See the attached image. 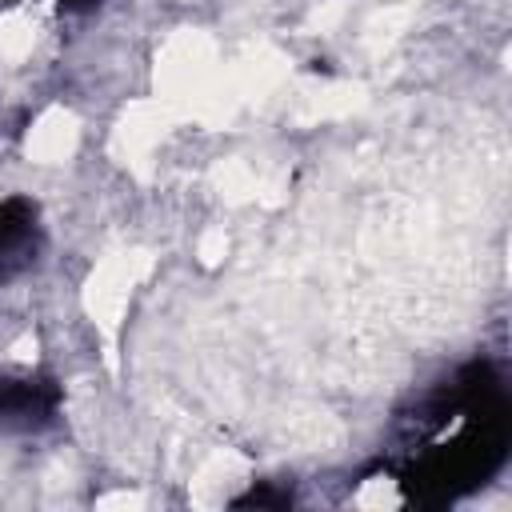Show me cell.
I'll use <instances>...</instances> for the list:
<instances>
[{
    "label": "cell",
    "instance_id": "obj_1",
    "mask_svg": "<svg viewBox=\"0 0 512 512\" xmlns=\"http://www.w3.org/2000/svg\"><path fill=\"white\" fill-rule=\"evenodd\" d=\"M152 272V256L144 248H128V252H112L104 256L88 284H84V312L96 320V328L112 340L124 312H128V300L132 292L144 284V276Z\"/></svg>",
    "mask_w": 512,
    "mask_h": 512
},
{
    "label": "cell",
    "instance_id": "obj_9",
    "mask_svg": "<svg viewBox=\"0 0 512 512\" xmlns=\"http://www.w3.org/2000/svg\"><path fill=\"white\" fill-rule=\"evenodd\" d=\"M96 504H100V508H140L144 496H140V492H112V496H100Z\"/></svg>",
    "mask_w": 512,
    "mask_h": 512
},
{
    "label": "cell",
    "instance_id": "obj_6",
    "mask_svg": "<svg viewBox=\"0 0 512 512\" xmlns=\"http://www.w3.org/2000/svg\"><path fill=\"white\" fill-rule=\"evenodd\" d=\"M216 180H220V188L228 192V200H252V196H260V176H256L252 168H244V164L220 168Z\"/></svg>",
    "mask_w": 512,
    "mask_h": 512
},
{
    "label": "cell",
    "instance_id": "obj_5",
    "mask_svg": "<svg viewBox=\"0 0 512 512\" xmlns=\"http://www.w3.org/2000/svg\"><path fill=\"white\" fill-rule=\"evenodd\" d=\"M40 40V12L32 8V0L8 8L0 16V60H24Z\"/></svg>",
    "mask_w": 512,
    "mask_h": 512
},
{
    "label": "cell",
    "instance_id": "obj_2",
    "mask_svg": "<svg viewBox=\"0 0 512 512\" xmlns=\"http://www.w3.org/2000/svg\"><path fill=\"white\" fill-rule=\"evenodd\" d=\"M172 116H176V108H172L168 100H140V104H132V108L120 116L116 132H112V152H116L124 164H132V168L144 172V164H148L152 148L164 140Z\"/></svg>",
    "mask_w": 512,
    "mask_h": 512
},
{
    "label": "cell",
    "instance_id": "obj_8",
    "mask_svg": "<svg viewBox=\"0 0 512 512\" xmlns=\"http://www.w3.org/2000/svg\"><path fill=\"white\" fill-rule=\"evenodd\" d=\"M224 252H228V236H224V228H208V232L200 236V244H196V256H200L204 264H220Z\"/></svg>",
    "mask_w": 512,
    "mask_h": 512
},
{
    "label": "cell",
    "instance_id": "obj_7",
    "mask_svg": "<svg viewBox=\"0 0 512 512\" xmlns=\"http://www.w3.org/2000/svg\"><path fill=\"white\" fill-rule=\"evenodd\" d=\"M400 500H404V496L396 492V480H388V476H372V480H364L360 492H356V504H360V508H372V512L396 508Z\"/></svg>",
    "mask_w": 512,
    "mask_h": 512
},
{
    "label": "cell",
    "instance_id": "obj_10",
    "mask_svg": "<svg viewBox=\"0 0 512 512\" xmlns=\"http://www.w3.org/2000/svg\"><path fill=\"white\" fill-rule=\"evenodd\" d=\"M12 360L32 364V360H36V340H32V336H20V340L12 344Z\"/></svg>",
    "mask_w": 512,
    "mask_h": 512
},
{
    "label": "cell",
    "instance_id": "obj_4",
    "mask_svg": "<svg viewBox=\"0 0 512 512\" xmlns=\"http://www.w3.org/2000/svg\"><path fill=\"white\" fill-rule=\"evenodd\" d=\"M80 144V124L68 108H48L36 116V124L28 128V140H24V152L28 160L36 164H64Z\"/></svg>",
    "mask_w": 512,
    "mask_h": 512
},
{
    "label": "cell",
    "instance_id": "obj_3",
    "mask_svg": "<svg viewBox=\"0 0 512 512\" xmlns=\"http://www.w3.org/2000/svg\"><path fill=\"white\" fill-rule=\"evenodd\" d=\"M252 464L236 452V448H212L200 464H196V472H192V480H188V500L196 504V508H220V504H232L252 480Z\"/></svg>",
    "mask_w": 512,
    "mask_h": 512
}]
</instances>
